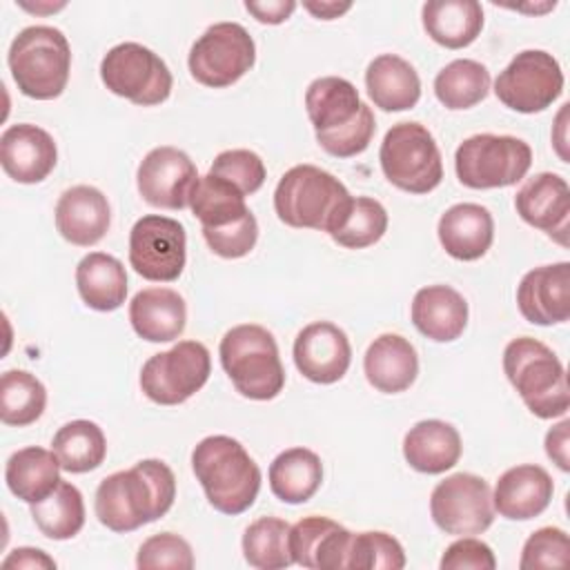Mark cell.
<instances>
[{"mask_svg": "<svg viewBox=\"0 0 570 570\" xmlns=\"http://www.w3.org/2000/svg\"><path fill=\"white\" fill-rule=\"evenodd\" d=\"M503 372L534 416L557 419L568 412L566 367L546 343L532 336L512 338L503 350Z\"/></svg>", "mask_w": 570, "mask_h": 570, "instance_id": "5b68a950", "label": "cell"}, {"mask_svg": "<svg viewBox=\"0 0 570 570\" xmlns=\"http://www.w3.org/2000/svg\"><path fill=\"white\" fill-rule=\"evenodd\" d=\"M323 483V463L307 448L283 450L269 465V488L283 503L309 501Z\"/></svg>", "mask_w": 570, "mask_h": 570, "instance_id": "1f68e13d", "label": "cell"}, {"mask_svg": "<svg viewBox=\"0 0 570 570\" xmlns=\"http://www.w3.org/2000/svg\"><path fill=\"white\" fill-rule=\"evenodd\" d=\"M109 223V200L91 185H73L65 189L56 203V229L71 245H96L107 234Z\"/></svg>", "mask_w": 570, "mask_h": 570, "instance_id": "44dd1931", "label": "cell"}, {"mask_svg": "<svg viewBox=\"0 0 570 570\" xmlns=\"http://www.w3.org/2000/svg\"><path fill=\"white\" fill-rule=\"evenodd\" d=\"M7 62L20 94L33 100H53L69 82L71 47L60 29L31 24L11 40Z\"/></svg>", "mask_w": 570, "mask_h": 570, "instance_id": "52a82bcc", "label": "cell"}, {"mask_svg": "<svg viewBox=\"0 0 570 570\" xmlns=\"http://www.w3.org/2000/svg\"><path fill=\"white\" fill-rule=\"evenodd\" d=\"M198 171L191 158L171 145L154 147L138 165L136 183L142 200L160 209L189 207L191 191L198 183Z\"/></svg>", "mask_w": 570, "mask_h": 570, "instance_id": "2e32d148", "label": "cell"}, {"mask_svg": "<svg viewBox=\"0 0 570 570\" xmlns=\"http://www.w3.org/2000/svg\"><path fill=\"white\" fill-rule=\"evenodd\" d=\"M554 483L550 474L534 463L505 470L492 492L494 512L510 521H528L539 517L552 501Z\"/></svg>", "mask_w": 570, "mask_h": 570, "instance_id": "7402d4cb", "label": "cell"}, {"mask_svg": "<svg viewBox=\"0 0 570 570\" xmlns=\"http://www.w3.org/2000/svg\"><path fill=\"white\" fill-rule=\"evenodd\" d=\"M45 407L47 390L38 376L27 370H7L0 376V419L4 425H31Z\"/></svg>", "mask_w": 570, "mask_h": 570, "instance_id": "8d00e7d4", "label": "cell"}, {"mask_svg": "<svg viewBox=\"0 0 570 570\" xmlns=\"http://www.w3.org/2000/svg\"><path fill=\"white\" fill-rule=\"evenodd\" d=\"M203 238L216 256H220V258H243L254 249V245L258 240L256 216L249 212L245 218H240L234 225L216 227V229L203 227Z\"/></svg>", "mask_w": 570, "mask_h": 570, "instance_id": "ee69618b", "label": "cell"}, {"mask_svg": "<svg viewBox=\"0 0 570 570\" xmlns=\"http://www.w3.org/2000/svg\"><path fill=\"white\" fill-rule=\"evenodd\" d=\"M245 9L263 24H281L294 13L296 2L294 0H267V2H249L247 0Z\"/></svg>", "mask_w": 570, "mask_h": 570, "instance_id": "c3c4849f", "label": "cell"}, {"mask_svg": "<svg viewBox=\"0 0 570 570\" xmlns=\"http://www.w3.org/2000/svg\"><path fill=\"white\" fill-rule=\"evenodd\" d=\"M307 118L316 142L336 158L363 154L376 131V120L356 87L341 76H321L305 91Z\"/></svg>", "mask_w": 570, "mask_h": 570, "instance_id": "7a4b0ae2", "label": "cell"}, {"mask_svg": "<svg viewBox=\"0 0 570 570\" xmlns=\"http://www.w3.org/2000/svg\"><path fill=\"white\" fill-rule=\"evenodd\" d=\"M212 358L200 341H178L171 350L149 356L140 370L145 396L158 405H178L209 379Z\"/></svg>", "mask_w": 570, "mask_h": 570, "instance_id": "7c38bea8", "label": "cell"}, {"mask_svg": "<svg viewBox=\"0 0 570 570\" xmlns=\"http://www.w3.org/2000/svg\"><path fill=\"white\" fill-rule=\"evenodd\" d=\"M187 261V234L183 223L160 214L138 218L129 232V265L147 281H176Z\"/></svg>", "mask_w": 570, "mask_h": 570, "instance_id": "9a60e30c", "label": "cell"}, {"mask_svg": "<svg viewBox=\"0 0 570 570\" xmlns=\"http://www.w3.org/2000/svg\"><path fill=\"white\" fill-rule=\"evenodd\" d=\"M338 525L341 523H336L334 519L318 517V514H309V517H303L301 521H296L289 528V550H292L294 563H298L303 568H316V557H318L323 541Z\"/></svg>", "mask_w": 570, "mask_h": 570, "instance_id": "f6af8a7d", "label": "cell"}, {"mask_svg": "<svg viewBox=\"0 0 570 570\" xmlns=\"http://www.w3.org/2000/svg\"><path fill=\"white\" fill-rule=\"evenodd\" d=\"M209 174L232 183L240 194H254L263 187L265 183V163L261 156L252 149H225L220 151L212 167Z\"/></svg>", "mask_w": 570, "mask_h": 570, "instance_id": "60d3db41", "label": "cell"}, {"mask_svg": "<svg viewBox=\"0 0 570 570\" xmlns=\"http://www.w3.org/2000/svg\"><path fill=\"white\" fill-rule=\"evenodd\" d=\"M365 89L374 107L383 111H405L421 98V78L405 58L381 53L365 69Z\"/></svg>", "mask_w": 570, "mask_h": 570, "instance_id": "83f0119b", "label": "cell"}, {"mask_svg": "<svg viewBox=\"0 0 570 570\" xmlns=\"http://www.w3.org/2000/svg\"><path fill=\"white\" fill-rule=\"evenodd\" d=\"M387 232V212L385 207L367 196L352 198V205L332 236L334 243L347 249H365L383 238Z\"/></svg>", "mask_w": 570, "mask_h": 570, "instance_id": "f35d334b", "label": "cell"}, {"mask_svg": "<svg viewBox=\"0 0 570 570\" xmlns=\"http://www.w3.org/2000/svg\"><path fill=\"white\" fill-rule=\"evenodd\" d=\"M129 323L140 338L149 343H169L185 332V298L169 287L140 289L129 303Z\"/></svg>", "mask_w": 570, "mask_h": 570, "instance_id": "cb8c5ba5", "label": "cell"}, {"mask_svg": "<svg viewBox=\"0 0 570 570\" xmlns=\"http://www.w3.org/2000/svg\"><path fill=\"white\" fill-rule=\"evenodd\" d=\"M31 517L47 539H73L85 525L82 494L73 483L60 481L49 497H45L38 503H31Z\"/></svg>", "mask_w": 570, "mask_h": 570, "instance_id": "e575fe53", "label": "cell"}, {"mask_svg": "<svg viewBox=\"0 0 570 570\" xmlns=\"http://www.w3.org/2000/svg\"><path fill=\"white\" fill-rule=\"evenodd\" d=\"M410 314L423 336L436 343H450L468 325V301L450 285H428L414 294Z\"/></svg>", "mask_w": 570, "mask_h": 570, "instance_id": "d4e9b609", "label": "cell"}, {"mask_svg": "<svg viewBox=\"0 0 570 570\" xmlns=\"http://www.w3.org/2000/svg\"><path fill=\"white\" fill-rule=\"evenodd\" d=\"M421 16L425 33L445 49L472 45L483 29V9L476 0H430Z\"/></svg>", "mask_w": 570, "mask_h": 570, "instance_id": "f1b7e54d", "label": "cell"}, {"mask_svg": "<svg viewBox=\"0 0 570 570\" xmlns=\"http://www.w3.org/2000/svg\"><path fill=\"white\" fill-rule=\"evenodd\" d=\"M4 570H53L56 561L40 548H16L2 559Z\"/></svg>", "mask_w": 570, "mask_h": 570, "instance_id": "7dc6e473", "label": "cell"}, {"mask_svg": "<svg viewBox=\"0 0 570 570\" xmlns=\"http://www.w3.org/2000/svg\"><path fill=\"white\" fill-rule=\"evenodd\" d=\"M76 287L87 307L114 312L127 298V272L116 256L89 252L76 267Z\"/></svg>", "mask_w": 570, "mask_h": 570, "instance_id": "f546056e", "label": "cell"}, {"mask_svg": "<svg viewBox=\"0 0 570 570\" xmlns=\"http://www.w3.org/2000/svg\"><path fill=\"white\" fill-rule=\"evenodd\" d=\"M461 436L454 425L441 419L414 423L403 439V456L407 465L423 474H441L452 470L461 459Z\"/></svg>", "mask_w": 570, "mask_h": 570, "instance_id": "4316f807", "label": "cell"}, {"mask_svg": "<svg viewBox=\"0 0 570 570\" xmlns=\"http://www.w3.org/2000/svg\"><path fill=\"white\" fill-rule=\"evenodd\" d=\"M20 7H24L29 11H36V13H42V11H58V9L65 7V2H60V4H27V2H20Z\"/></svg>", "mask_w": 570, "mask_h": 570, "instance_id": "816d5d0a", "label": "cell"}, {"mask_svg": "<svg viewBox=\"0 0 570 570\" xmlns=\"http://www.w3.org/2000/svg\"><path fill=\"white\" fill-rule=\"evenodd\" d=\"M570 541L566 530L561 528H539L534 530L521 550V570H537V568H566L568 566Z\"/></svg>", "mask_w": 570, "mask_h": 570, "instance_id": "7bdbcfd3", "label": "cell"}, {"mask_svg": "<svg viewBox=\"0 0 570 570\" xmlns=\"http://www.w3.org/2000/svg\"><path fill=\"white\" fill-rule=\"evenodd\" d=\"M352 198L347 187L330 171L316 165H294L274 189V209L289 227L334 234Z\"/></svg>", "mask_w": 570, "mask_h": 570, "instance_id": "277c9868", "label": "cell"}, {"mask_svg": "<svg viewBox=\"0 0 570 570\" xmlns=\"http://www.w3.org/2000/svg\"><path fill=\"white\" fill-rule=\"evenodd\" d=\"M62 470L71 474H82L96 470L107 456V439L98 423L87 419H76L58 428L51 441Z\"/></svg>", "mask_w": 570, "mask_h": 570, "instance_id": "d6a6232c", "label": "cell"}, {"mask_svg": "<svg viewBox=\"0 0 570 570\" xmlns=\"http://www.w3.org/2000/svg\"><path fill=\"white\" fill-rule=\"evenodd\" d=\"M191 468L214 510L236 517L254 505L261 490V468L236 439L227 434L205 436L191 452Z\"/></svg>", "mask_w": 570, "mask_h": 570, "instance_id": "3957f363", "label": "cell"}, {"mask_svg": "<svg viewBox=\"0 0 570 570\" xmlns=\"http://www.w3.org/2000/svg\"><path fill=\"white\" fill-rule=\"evenodd\" d=\"M570 421L563 419L554 428L548 430L546 434V454L559 465V470L568 472L570 470V456H568V443H570Z\"/></svg>", "mask_w": 570, "mask_h": 570, "instance_id": "681fc988", "label": "cell"}, {"mask_svg": "<svg viewBox=\"0 0 570 570\" xmlns=\"http://www.w3.org/2000/svg\"><path fill=\"white\" fill-rule=\"evenodd\" d=\"M176 499V476L160 459H142L129 470L105 476L96 490L98 521L114 532H131L169 512Z\"/></svg>", "mask_w": 570, "mask_h": 570, "instance_id": "6da1fadb", "label": "cell"}, {"mask_svg": "<svg viewBox=\"0 0 570 570\" xmlns=\"http://www.w3.org/2000/svg\"><path fill=\"white\" fill-rule=\"evenodd\" d=\"M58 163V147L49 131L31 122H18L0 136V165L9 178L22 185L42 183Z\"/></svg>", "mask_w": 570, "mask_h": 570, "instance_id": "ffe728a7", "label": "cell"}, {"mask_svg": "<svg viewBox=\"0 0 570 570\" xmlns=\"http://www.w3.org/2000/svg\"><path fill=\"white\" fill-rule=\"evenodd\" d=\"M521 316L532 325H557L570 316V263L541 265L523 274L517 287Z\"/></svg>", "mask_w": 570, "mask_h": 570, "instance_id": "d6986e66", "label": "cell"}, {"mask_svg": "<svg viewBox=\"0 0 570 570\" xmlns=\"http://www.w3.org/2000/svg\"><path fill=\"white\" fill-rule=\"evenodd\" d=\"M256 60V45L238 22H216L189 49V73L196 82L223 89L240 80Z\"/></svg>", "mask_w": 570, "mask_h": 570, "instance_id": "8fae6325", "label": "cell"}, {"mask_svg": "<svg viewBox=\"0 0 570 570\" xmlns=\"http://www.w3.org/2000/svg\"><path fill=\"white\" fill-rule=\"evenodd\" d=\"M350 570H401L405 568V552L399 539L381 530L352 532L347 561Z\"/></svg>", "mask_w": 570, "mask_h": 570, "instance_id": "ab89813d", "label": "cell"}, {"mask_svg": "<svg viewBox=\"0 0 570 570\" xmlns=\"http://www.w3.org/2000/svg\"><path fill=\"white\" fill-rule=\"evenodd\" d=\"M105 87L138 107H154L171 94V71L165 60L140 42H120L100 60Z\"/></svg>", "mask_w": 570, "mask_h": 570, "instance_id": "30bf717a", "label": "cell"}, {"mask_svg": "<svg viewBox=\"0 0 570 570\" xmlns=\"http://www.w3.org/2000/svg\"><path fill=\"white\" fill-rule=\"evenodd\" d=\"M443 570H494L497 559L488 543L474 537H461L450 543L441 557Z\"/></svg>", "mask_w": 570, "mask_h": 570, "instance_id": "bcb514c9", "label": "cell"}, {"mask_svg": "<svg viewBox=\"0 0 570 570\" xmlns=\"http://www.w3.org/2000/svg\"><path fill=\"white\" fill-rule=\"evenodd\" d=\"M292 354L298 372L307 381L330 385L345 376L352 361V345L338 325L316 321L296 334Z\"/></svg>", "mask_w": 570, "mask_h": 570, "instance_id": "e0dca14e", "label": "cell"}, {"mask_svg": "<svg viewBox=\"0 0 570 570\" xmlns=\"http://www.w3.org/2000/svg\"><path fill=\"white\" fill-rule=\"evenodd\" d=\"M490 91V71L485 65L456 58L434 78V96L445 109H470L485 100Z\"/></svg>", "mask_w": 570, "mask_h": 570, "instance_id": "d590c367", "label": "cell"}, {"mask_svg": "<svg viewBox=\"0 0 570 570\" xmlns=\"http://www.w3.org/2000/svg\"><path fill=\"white\" fill-rule=\"evenodd\" d=\"M379 160L385 178L410 194H428L443 180L441 151L421 122L392 125L381 142Z\"/></svg>", "mask_w": 570, "mask_h": 570, "instance_id": "ba28073f", "label": "cell"}, {"mask_svg": "<svg viewBox=\"0 0 570 570\" xmlns=\"http://www.w3.org/2000/svg\"><path fill=\"white\" fill-rule=\"evenodd\" d=\"M532 165V149L517 136L474 134L454 154L461 185L470 189H497L517 185Z\"/></svg>", "mask_w": 570, "mask_h": 570, "instance_id": "9c48e42d", "label": "cell"}, {"mask_svg": "<svg viewBox=\"0 0 570 570\" xmlns=\"http://www.w3.org/2000/svg\"><path fill=\"white\" fill-rule=\"evenodd\" d=\"M220 365L236 392L252 401H272L285 385V370L269 330L243 323L225 332L218 345Z\"/></svg>", "mask_w": 570, "mask_h": 570, "instance_id": "8992f818", "label": "cell"}, {"mask_svg": "<svg viewBox=\"0 0 570 570\" xmlns=\"http://www.w3.org/2000/svg\"><path fill=\"white\" fill-rule=\"evenodd\" d=\"M60 470L62 465L53 450L29 445L9 456L4 481L13 497L31 505L56 490V485L62 481Z\"/></svg>", "mask_w": 570, "mask_h": 570, "instance_id": "4dcf8cb0", "label": "cell"}, {"mask_svg": "<svg viewBox=\"0 0 570 570\" xmlns=\"http://www.w3.org/2000/svg\"><path fill=\"white\" fill-rule=\"evenodd\" d=\"M439 243L456 261H476L485 256L494 240L492 214L476 203H456L439 218Z\"/></svg>", "mask_w": 570, "mask_h": 570, "instance_id": "603a6c76", "label": "cell"}, {"mask_svg": "<svg viewBox=\"0 0 570 570\" xmlns=\"http://www.w3.org/2000/svg\"><path fill=\"white\" fill-rule=\"evenodd\" d=\"M303 7L318 20H334L341 18L352 9V2H332V0H321V2H303Z\"/></svg>", "mask_w": 570, "mask_h": 570, "instance_id": "f907efd6", "label": "cell"}, {"mask_svg": "<svg viewBox=\"0 0 570 570\" xmlns=\"http://www.w3.org/2000/svg\"><path fill=\"white\" fill-rule=\"evenodd\" d=\"M189 209L200 220V225L209 229L234 225L249 214L245 194L214 174L198 178L189 198Z\"/></svg>", "mask_w": 570, "mask_h": 570, "instance_id": "836d02e7", "label": "cell"}, {"mask_svg": "<svg viewBox=\"0 0 570 570\" xmlns=\"http://www.w3.org/2000/svg\"><path fill=\"white\" fill-rule=\"evenodd\" d=\"M136 566L140 570H158V568L191 570L194 552L183 537L174 532H158L142 541L136 557Z\"/></svg>", "mask_w": 570, "mask_h": 570, "instance_id": "b9f144b4", "label": "cell"}, {"mask_svg": "<svg viewBox=\"0 0 570 570\" xmlns=\"http://www.w3.org/2000/svg\"><path fill=\"white\" fill-rule=\"evenodd\" d=\"M363 370L367 383L383 394L405 392L419 374L414 345L401 334H381L365 352Z\"/></svg>", "mask_w": 570, "mask_h": 570, "instance_id": "484cf974", "label": "cell"}, {"mask_svg": "<svg viewBox=\"0 0 570 570\" xmlns=\"http://www.w3.org/2000/svg\"><path fill=\"white\" fill-rule=\"evenodd\" d=\"M514 207L528 225L546 232L557 243L568 245L570 187L566 178L552 171L534 174L517 191Z\"/></svg>", "mask_w": 570, "mask_h": 570, "instance_id": "ac0fdd59", "label": "cell"}, {"mask_svg": "<svg viewBox=\"0 0 570 570\" xmlns=\"http://www.w3.org/2000/svg\"><path fill=\"white\" fill-rule=\"evenodd\" d=\"M430 514L436 528L445 534H481L494 521L492 490L488 481L476 474H450L434 485L430 494Z\"/></svg>", "mask_w": 570, "mask_h": 570, "instance_id": "5bb4252c", "label": "cell"}, {"mask_svg": "<svg viewBox=\"0 0 570 570\" xmlns=\"http://www.w3.org/2000/svg\"><path fill=\"white\" fill-rule=\"evenodd\" d=\"M497 98L512 111L539 114L563 94V71L543 49L519 51L494 80Z\"/></svg>", "mask_w": 570, "mask_h": 570, "instance_id": "4fadbf2b", "label": "cell"}, {"mask_svg": "<svg viewBox=\"0 0 570 570\" xmlns=\"http://www.w3.org/2000/svg\"><path fill=\"white\" fill-rule=\"evenodd\" d=\"M289 523L278 517H261L243 532V557L252 568L281 570L294 563L289 550Z\"/></svg>", "mask_w": 570, "mask_h": 570, "instance_id": "74e56055", "label": "cell"}]
</instances>
